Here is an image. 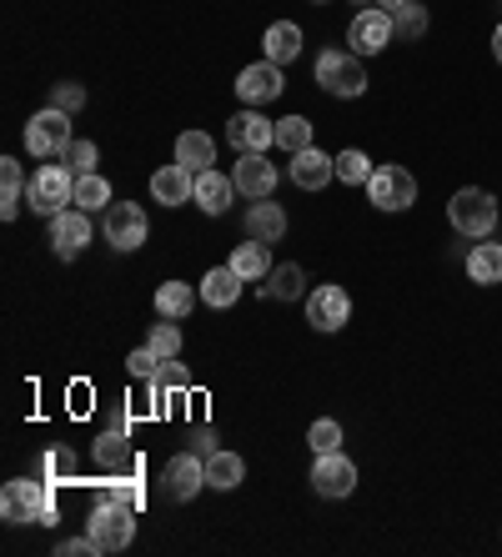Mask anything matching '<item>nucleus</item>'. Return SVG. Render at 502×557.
<instances>
[{
  "instance_id": "f257e3e1",
  "label": "nucleus",
  "mask_w": 502,
  "mask_h": 557,
  "mask_svg": "<svg viewBox=\"0 0 502 557\" xmlns=\"http://www.w3.org/2000/svg\"><path fill=\"white\" fill-rule=\"evenodd\" d=\"M0 518L11 522V528H30V522H51V518H56L51 482H30V478L5 482V493H0Z\"/></svg>"
},
{
  "instance_id": "f03ea898",
  "label": "nucleus",
  "mask_w": 502,
  "mask_h": 557,
  "mask_svg": "<svg viewBox=\"0 0 502 557\" xmlns=\"http://www.w3.org/2000/svg\"><path fill=\"white\" fill-rule=\"evenodd\" d=\"M448 221L457 236H473V242H482V236L498 232V196L482 191V186H463V191L448 201Z\"/></svg>"
},
{
  "instance_id": "7ed1b4c3",
  "label": "nucleus",
  "mask_w": 502,
  "mask_h": 557,
  "mask_svg": "<svg viewBox=\"0 0 502 557\" xmlns=\"http://www.w3.org/2000/svg\"><path fill=\"white\" fill-rule=\"evenodd\" d=\"M317 86H322L327 96L352 101V96L367 91V65H362V55L352 51V46H332V51L317 55Z\"/></svg>"
},
{
  "instance_id": "20e7f679",
  "label": "nucleus",
  "mask_w": 502,
  "mask_h": 557,
  "mask_svg": "<svg viewBox=\"0 0 502 557\" xmlns=\"http://www.w3.org/2000/svg\"><path fill=\"white\" fill-rule=\"evenodd\" d=\"M90 537H96V547L106 553H121V547H131V537H136V507L121 503V497H96V512H90Z\"/></svg>"
},
{
  "instance_id": "39448f33",
  "label": "nucleus",
  "mask_w": 502,
  "mask_h": 557,
  "mask_svg": "<svg viewBox=\"0 0 502 557\" xmlns=\"http://www.w3.org/2000/svg\"><path fill=\"white\" fill-rule=\"evenodd\" d=\"M26 201H30V211H36V216H56V211L76 207V171L46 161V166L30 176Z\"/></svg>"
},
{
  "instance_id": "423d86ee",
  "label": "nucleus",
  "mask_w": 502,
  "mask_h": 557,
  "mask_svg": "<svg viewBox=\"0 0 502 557\" xmlns=\"http://www.w3.org/2000/svg\"><path fill=\"white\" fill-rule=\"evenodd\" d=\"M71 141H76V136H71V116L56 111V106H46V111H36V116L26 121V146H30V156H40V161L65 156Z\"/></svg>"
},
{
  "instance_id": "0eeeda50",
  "label": "nucleus",
  "mask_w": 502,
  "mask_h": 557,
  "mask_svg": "<svg viewBox=\"0 0 502 557\" xmlns=\"http://www.w3.org/2000/svg\"><path fill=\"white\" fill-rule=\"evenodd\" d=\"M367 201L377 211H407L417 201V176L407 166H377L367 182Z\"/></svg>"
},
{
  "instance_id": "6e6552de",
  "label": "nucleus",
  "mask_w": 502,
  "mask_h": 557,
  "mask_svg": "<svg viewBox=\"0 0 502 557\" xmlns=\"http://www.w3.org/2000/svg\"><path fill=\"white\" fill-rule=\"evenodd\" d=\"M311 493L352 497L357 493V462H352L342 447H336V453H317V462H311Z\"/></svg>"
},
{
  "instance_id": "1a4fd4ad",
  "label": "nucleus",
  "mask_w": 502,
  "mask_h": 557,
  "mask_svg": "<svg viewBox=\"0 0 502 557\" xmlns=\"http://www.w3.org/2000/svg\"><path fill=\"white\" fill-rule=\"evenodd\" d=\"M201 487H207V457H196V453L171 457L167 472H161V493H167L171 503H192Z\"/></svg>"
},
{
  "instance_id": "9d476101",
  "label": "nucleus",
  "mask_w": 502,
  "mask_h": 557,
  "mask_svg": "<svg viewBox=\"0 0 502 557\" xmlns=\"http://www.w3.org/2000/svg\"><path fill=\"white\" fill-rule=\"evenodd\" d=\"M101 232H106V242H111V251H136L146 242V211L136 207V201H111Z\"/></svg>"
},
{
  "instance_id": "9b49d317",
  "label": "nucleus",
  "mask_w": 502,
  "mask_h": 557,
  "mask_svg": "<svg viewBox=\"0 0 502 557\" xmlns=\"http://www.w3.org/2000/svg\"><path fill=\"white\" fill-rule=\"evenodd\" d=\"M307 322H311V332H342L352 322V297L332 282L317 286L307 297Z\"/></svg>"
},
{
  "instance_id": "f8f14e48",
  "label": "nucleus",
  "mask_w": 502,
  "mask_h": 557,
  "mask_svg": "<svg viewBox=\"0 0 502 557\" xmlns=\"http://www.w3.org/2000/svg\"><path fill=\"white\" fill-rule=\"evenodd\" d=\"M86 242H90V211H81V207L56 211L51 216V251L56 257L76 261L81 251H86Z\"/></svg>"
},
{
  "instance_id": "ddd939ff",
  "label": "nucleus",
  "mask_w": 502,
  "mask_h": 557,
  "mask_svg": "<svg viewBox=\"0 0 502 557\" xmlns=\"http://www.w3.org/2000/svg\"><path fill=\"white\" fill-rule=\"evenodd\" d=\"M347 40H352V51L357 55H377L392 46V15L377 11V5H367V11L352 15V26H347Z\"/></svg>"
},
{
  "instance_id": "4468645a",
  "label": "nucleus",
  "mask_w": 502,
  "mask_h": 557,
  "mask_svg": "<svg viewBox=\"0 0 502 557\" xmlns=\"http://www.w3.org/2000/svg\"><path fill=\"white\" fill-rule=\"evenodd\" d=\"M236 196H252V201H267L277 191V166L267 161V151H242V161L232 166Z\"/></svg>"
},
{
  "instance_id": "2eb2a0df",
  "label": "nucleus",
  "mask_w": 502,
  "mask_h": 557,
  "mask_svg": "<svg viewBox=\"0 0 502 557\" xmlns=\"http://www.w3.org/2000/svg\"><path fill=\"white\" fill-rule=\"evenodd\" d=\"M282 91H286V76H282V65L277 61H257V65H246L242 76H236V96H242L246 106H267V101H277Z\"/></svg>"
},
{
  "instance_id": "dca6fc26",
  "label": "nucleus",
  "mask_w": 502,
  "mask_h": 557,
  "mask_svg": "<svg viewBox=\"0 0 502 557\" xmlns=\"http://www.w3.org/2000/svg\"><path fill=\"white\" fill-rule=\"evenodd\" d=\"M226 136H232L236 151H267V146H277V121H267L257 106H246L226 121Z\"/></svg>"
},
{
  "instance_id": "f3484780",
  "label": "nucleus",
  "mask_w": 502,
  "mask_h": 557,
  "mask_svg": "<svg viewBox=\"0 0 502 557\" xmlns=\"http://www.w3.org/2000/svg\"><path fill=\"white\" fill-rule=\"evenodd\" d=\"M151 196L161 201V207H186V201L196 196V171H186L181 161L151 171Z\"/></svg>"
},
{
  "instance_id": "a211bd4d",
  "label": "nucleus",
  "mask_w": 502,
  "mask_h": 557,
  "mask_svg": "<svg viewBox=\"0 0 502 557\" xmlns=\"http://www.w3.org/2000/svg\"><path fill=\"white\" fill-rule=\"evenodd\" d=\"M332 176H336V156L317 151V146H307V151L292 156V182L302 186V191H322Z\"/></svg>"
},
{
  "instance_id": "6ab92c4d",
  "label": "nucleus",
  "mask_w": 502,
  "mask_h": 557,
  "mask_svg": "<svg viewBox=\"0 0 502 557\" xmlns=\"http://www.w3.org/2000/svg\"><path fill=\"white\" fill-rule=\"evenodd\" d=\"M232 191H236L232 176H221V171L211 166V171H201V176H196V196H192V201L207 211V216H221V211L232 207Z\"/></svg>"
},
{
  "instance_id": "aec40b11",
  "label": "nucleus",
  "mask_w": 502,
  "mask_h": 557,
  "mask_svg": "<svg viewBox=\"0 0 502 557\" xmlns=\"http://www.w3.org/2000/svg\"><path fill=\"white\" fill-rule=\"evenodd\" d=\"M246 236H252V242H261V247H267V242H282L286 236V211L277 207V201H257V207L246 211Z\"/></svg>"
},
{
  "instance_id": "412c9836",
  "label": "nucleus",
  "mask_w": 502,
  "mask_h": 557,
  "mask_svg": "<svg viewBox=\"0 0 502 557\" xmlns=\"http://www.w3.org/2000/svg\"><path fill=\"white\" fill-rule=\"evenodd\" d=\"M196 301H201V292H192V282H161L156 286V317H167V322H186Z\"/></svg>"
},
{
  "instance_id": "4be33fe9",
  "label": "nucleus",
  "mask_w": 502,
  "mask_h": 557,
  "mask_svg": "<svg viewBox=\"0 0 502 557\" xmlns=\"http://www.w3.org/2000/svg\"><path fill=\"white\" fill-rule=\"evenodd\" d=\"M236 297H242V276L232 272V267H211L207 276H201V301L217 311L236 307Z\"/></svg>"
},
{
  "instance_id": "5701e85b",
  "label": "nucleus",
  "mask_w": 502,
  "mask_h": 557,
  "mask_svg": "<svg viewBox=\"0 0 502 557\" xmlns=\"http://www.w3.org/2000/svg\"><path fill=\"white\" fill-rule=\"evenodd\" d=\"M176 161L201 176V171H211V161H217V141H211L207 131H181L176 136Z\"/></svg>"
},
{
  "instance_id": "b1692460",
  "label": "nucleus",
  "mask_w": 502,
  "mask_h": 557,
  "mask_svg": "<svg viewBox=\"0 0 502 557\" xmlns=\"http://www.w3.org/2000/svg\"><path fill=\"white\" fill-rule=\"evenodd\" d=\"M21 207H26V171H21V161H0V216L15 221L21 216Z\"/></svg>"
},
{
  "instance_id": "393cba45",
  "label": "nucleus",
  "mask_w": 502,
  "mask_h": 557,
  "mask_svg": "<svg viewBox=\"0 0 502 557\" xmlns=\"http://www.w3.org/2000/svg\"><path fill=\"white\" fill-rule=\"evenodd\" d=\"M261 46H267V61H277V65L296 61V55H302V26H296V21H271Z\"/></svg>"
},
{
  "instance_id": "a878e982",
  "label": "nucleus",
  "mask_w": 502,
  "mask_h": 557,
  "mask_svg": "<svg viewBox=\"0 0 502 557\" xmlns=\"http://www.w3.org/2000/svg\"><path fill=\"white\" fill-rule=\"evenodd\" d=\"M246 478V462L236 453H226V447H217V453L207 457V487H217V493H236Z\"/></svg>"
},
{
  "instance_id": "bb28decb",
  "label": "nucleus",
  "mask_w": 502,
  "mask_h": 557,
  "mask_svg": "<svg viewBox=\"0 0 502 557\" xmlns=\"http://www.w3.org/2000/svg\"><path fill=\"white\" fill-rule=\"evenodd\" d=\"M261 297H267V301H296V297H307V272H302L296 261H282V267L267 276Z\"/></svg>"
},
{
  "instance_id": "cd10ccee",
  "label": "nucleus",
  "mask_w": 502,
  "mask_h": 557,
  "mask_svg": "<svg viewBox=\"0 0 502 557\" xmlns=\"http://www.w3.org/2000/svg\"><path fill=\"white\" fill-rule=\"evenodd\" d=\"M467 276L477 286H498L502 282V242H477L467 251Z\"/></svg>"
},
{
  "instance_id": "c85d7f7f",
  "label": "nucleus",
  "mask_w": 502,
  "mask_h": 557,
  "mask_svg": "<svg viewBox=\"0 0 502 557\" xmlns=\"http://www.w3.org/2000/svg\"><path fill=\"white\" fill-rule=\"evenodd\" d=\"M242 282H267L271 276V257H267V247L261 242H242V247L232 251V261H226Z\"/></svg>"
},
{
  "instance_id": "c756f323",
  "label": "nucleus",
  "mask_w": 502,
  "mask_h": 557,
  "mask_svg": "<svg viewBox=\"0 0 502 557\" xmlns=\"http://www.w3.org/2000/svg\"><path fill=\"white\" fill-rule=\"evenodd\" d=\"M76 207L81 211H106L111 207V182L96 176V171H90V176H76Z\"/></svg>"
},
{
  "instance_id": "7c9ffc66",
  "label": "nucleus",
  "mask_w": 502,
  "mask_h": 557,
  "mask_svg": "<svg viewBox=\"0 0 502 557\" xmlns=\"http://www.w3.org/2000/svg\"><path fill=\"white\" fill-rule=\"evenodd\" d=\"M96 462L101 467H136V457H131V447H126V432H101L96 437Z\"/></svg>"
},
{
  "instance_id": "2f4dec72",
  "label": "nucleus",
  "mask_w": 502,
  "mask_h": 557,
  "mask_svg": "<svg viewBox=\"0 0 502 557\" xmlns=\"http://www.w3.org/2000/svg\"><path fill=\"white\" fill-rule=\"evenodd\" d=\"M277 146H282L286 156H296V151H307V146H317V141H311V121H307V116L277 121Z\"/></svg>"
},
{
  "instance_id": "473e14b6",
  "label": "nucleus",
  "mask_w": 502,
  "mask_h": 557,
  "mask_svg": "<svg viewBox=\"0 0 502 557\" xmlns=\"http://www.w3.org/2000/svg\"><path fill=\"white\" fill-rule=\"evenodd\" d=\"M146 347H151L156 357H161V362H171V357H181V326L161 317V322H156L151 332H146Z\"/></svg>"
},
{
  "instance_id": "72a5a7b5",
  "label": "nucleus",
  "mask_w": 502,
  "mask_h": 557,
  "mask_svg": "<svg viewBox=\"0 0 502 557\" xmlns=\"http://www.w3.org/2000/svg\"><path fill=\"white\" fill-rule=\"evenodd\" d=\"M423 30H427V11L417 0H407V5L392 15V40H423Z\"/></svg>"
},
{
  "instance_id": "f704fd0d",
  "label": "nucleus",
  "mask_w": 502,
  "mask_h": 557,
  "mask_svg": "<svg viewBox=\"0 0 502 557\" xmlns=\"http://www.w3.org/2000/svg\"><path fill=\"white\" fill-rule=\"evenodd\" d=\"M372 161H367V151H342L336 156V182H347V186H367L372 182Z\"/></svg>"
},
{
  "instance_id": "c9c22d12",
  "label": "nucleus",
  "mask_w": 502,
  "mask_h": 557,
  "mask_svg": "<svg viewBox=\"0 0 502 557\" xmlns=\"http://www.w3.org/2000/svg\"><path fill=\"white\" fill-rule=\"evenodd\" d=\"M307 442H311V453H336L342 447V428H336L332 417H322V422H311Z\"/></svg>"
},
{
  "instance_id": "e433bc0d",
  "label": "nucleus",
  "mask_w": 502,
  "mask_h": 557,
  "mask_svg": "<svg viewBox=\"0 0 502 557\" xmlns=\"http://www.w3.org/2000/svg\"><path fill=\"white\" fill-rule=\"evenodd\" d=\"M51 106H56V111H65V116H76L81 106H86V86H76V81L51 86Z\"/></svg>"
},
{
  "instance_id": "4c0bfd02",
  "label": "nucleus",
  "mask_w": 502,
  "mask_h": 557,
  "mask_svg": "<svg viewBox=\"0 0 502 557\" xmlns=\"http://www.w3.org/2000/svg\"><path fill=\"white\" fill-rule=\"evenodd\" d=\"M151 387H156V392H181V387H192V376H186V367H181L176 357H171V362H161V367H156Z\"/></svg>"
},
{
  "instance_id": "58836bf2",
  "label": "nucleus",
  "mask_w": 502,
  "mask_h": 557,
  "mask_svg": "<svg viewBox=\"0 0 502 557\" xmlns=\"http://www.w3.org/2000/svg\"><path fill=\"white\" fill-rule=\"evenodd\" d=\"M65 161H71V171H76V176H90V171H96V161H101V151H96V141H71V151H65Z\"/></svg>"
},
{
  "instance_id": "ea45409f",
  "label": "nucleus",
  "mask_w": 502,
  "mask_h": 557,
  "mask_svg": "<svg viewBox=\"0 0 502 557\" xmlns=\"http://www.w3.org/2000/svg\"><path fill=\"white\" fill-rule=\"evenodd\" d=\"M126 367H131V376H142V382H146V376H156V367H161V357H156L151 347H136V351H131V357H126Z\"/></svg>"
},
{
  "instance_id": "a19ab883",
  "label": "nucleus",
  "mask_w": 502,
  "mask_h": 557,
  "mask_svg": "<svg viewBox=\"0 0 502 557\" xmlns=\"http://www.w3.org/2000/svg\"><path fill=\"white\" fill-rule=\"evenodd\" d=\"M56 553L61 557H101V547H96V537H65V543H56Z\"/></svg>"
},
{
  "instance_id": "79ce46f5",
  "label": "nucleus",
  "mask_w": 502,
  "mask_h": 557,
  "mask_svg": "<svg viewBox=\"0 0 502 557\" xmlns=\"http://www.w3.org/2000/svg\"><path fill=\"white\" fill-rule=\"evenodd\" d=\"M61 472H71V453H51V457H46V478H61Z\"/></svg>"
},
{
  "instance_id": "37998d69",
  "label": "nucleus",
  "mask_w": 502,
  "mask_h": 557,
  "mask_svg": "<svg viewBox=\"0 0 502 557\" xmlns=\"http://www.w3.org/2000/svg\"><path fill=\"white\" fill-rule=\"evenodd\" d=\"M192 447H196V453H201V457H211V453H217V437H211V432L201 428V432H196V442H192Z\"/></svg>"
},
{
  "instance_id": "c03bdc74",
  "label": "nucleus",
  "mask_w": 502,
  "mask_h": 557,
  "mask_svg": "<svg viewBox=\"0 0 502 557\" xmlns=\"http://www.w3.org/2000/svg\"><path fill=\"white\" fill-rule=\"evenodd\" d=\"M402 5H407V0H377V11H387V15H397Z\"/></svg>"
},
{
  "instance_id": "a18cd8bd",
  "label": "nucleus",
  "mask_w": 502,
  "mask_h": 557,
  "mask_svg": "<svg viewBox=\"0 0 502 557\" xmlns=\"http://www.w3.org/2000/svg\"><path fill=\"white\" fill-rule=\"evenodd\" d=\"M492 55H498V65H502V26L492 30Z\"/></svg>"
},
{
  "instance_id": "49530a36",
  "label": "nucleus",
  "mask_w": 502,
  "mask_h": 557,
  "mask_svg": "<svg viewBox=\"0 0 502 557\" xmlns=\"http://www.w3.org/2000/svg\"><path fill=\"white\" fill-rule=\"evenodd\" d=\"M311 5H327V0H311Z\"/></svg>"
}]
</instances>
